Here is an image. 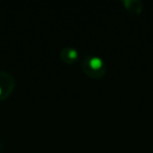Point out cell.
<instances>
[{
	"instance_id": "obj_1",
	"label": "cell",
	"mask_w": 153,
	"mask_h": 153,
	"mask_svg": "<svg viewBox=\"0 0 153 153\" xmlns=\"http://www.w3.org/2000/svg\"><path fill=\"white\" fill-rule=\"evenodd\" d=\"M81 66L84 74L92 79H101L107 72L106 63L99 56H87L83 59Z\"/></svg>"
},
{
	"instance_id": "obj_2",
	"label": "cell",
	"mask_w": 153,
	"mask_h": 153,
	"mask_svg": "<svg viewBox=\"0 0 153 153\" xmlns=\"http://www.w3.org/2000/svg\"><path fill=\"white\" fill-rule=\"evenodd\" d=\"M16 80L12 74L5 70H0V101H4L14 92Z\"/></svg>"
},
{
	"instance_id": "obj_3",
	"label": "cell",
	"mask_w": 153,
	"mask_h": 153,
	"mask_svg": "<svg viewBox=\"0 0 153 153\" xmlns=\"http://www.w3.org/2000/svg\"><path fill=\"white\" fill-rule=\"evenodd\" d=\"M60 60L66 64H74L79 59V51L78 49L71 46H66L60 51Z\"/></svg>"
},
{
	"instance_id": "obj_4",
	"label": "cell",
	"mask_w": 153,
	"mask_h": 153,
	"mask_svg": "<svg viewBox=\"0 0 153 153\" xmlns=\"http://www.w3.org/2000/svg\"><path fill=\"white\" fill-rule=\"evenodd\" d=\"M124 7L132 15H138L143 11V2L140 0H124Z\"/></svg>"
},
{
	"instance_id": "obj_5",
	"label": "cell",
	"mask_w": 153,
	"mask_h": 153,
	"mask_svg": "<svg viewBox=\"0 0 153 153\" xmlns=\"http://www.w3.org/2000/svg\"><path fill=\"white\" fill-rule=\"evenodd\" d=\"M1 150H2V142L0 140V152H1Z\"/></svg>"
},
{
	"instance_id": "obj_6",
	"label": "cell",
	"mask_w": 153,
	"mask_h": 153,
	"mask_svg": "<svg viewBox=\"0 0 153 153\" xmlns=\"http://www.w3.org/2000/svg\"><path fill=\"white\" fill-rule=\"evenodd\" d=\"M152 152H153V146H152Z\"/></svg>"
}]
</instances>
